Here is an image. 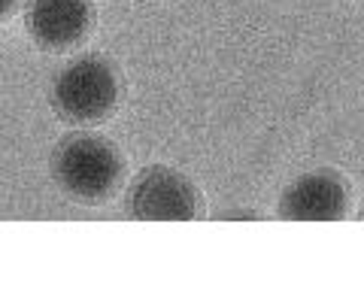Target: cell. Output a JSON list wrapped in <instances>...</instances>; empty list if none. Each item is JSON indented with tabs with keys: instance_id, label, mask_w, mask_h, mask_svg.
Returning a JSON list of instances; mask_svg holds the SVG:
<instances>
[{
	"instance_id": "6da1fadb",
	"label": "cell",
	"mask_w": 364,
	"mask_h": 282,
	"mask_svg": "<svg viewBox=\"0 0 364 282\" xmlns=\"http://www.w3.org/2000/svg\"><path fill=\"white\" fill-rule=\"evenodd\" d=\"M52 176L73 204L100 207L119 195L124 183V158L112 140L79 131L58 143L52 155Z\"/></svg>"
},
{
	"instance_id": "7a4b0ae2",
	"label": "cell",
	"mask_w": 364,
	"mask_h": 282,
	"mask_svg": "<svg viewBox=\"0 0 364 282\" xmlns=\"http://www.w3.org/2000/svg\"><path fill=\"white\" fill-rule=\"evenodd\" d=\"M119 104V73L100 55H79L52 82V107L70 125H97Z\"/></svg>"
},
{
	"instance_id": "3957f363",
	"label": "cell",
	"mask_w": 364,
	"mask_h": 282,
	"mask_svg": "<svg viewBox=\"0 0 364 282\" xmlns=\"http://www.w3.org/2000/svg\"><path fill=\"white\" fill-rule=\"evenodd\" d=\"M124 212L134 222H195L203 216V197L188 176L152 164L134 176Z\"/></svg>"
},
{
	"instance_id": "277c9868",
	"label": "cell",
	"mask_w": 364,
	"mask_h": 282,
	"mask_svg": "<svg viewBox=\"0 0 364 282\" xmlns=\"http://www.w3.org/2000/svg\"><path fill=\"white\" fill-rule=\"evenodd\" d=\"M352 210V188L337 170H310L282 191L277 216L282 222H343Z\"/></svg>"
},
{
	"instance_id": "5b68a950",
	"label": "cell",
	"mask_w": 364,
	"mask_h": 282,
	"mask_svg": "<svg viewBox=\"0 0 364 282\" xmlns=\"http://www.w3.org/2000/svg\"><path fill=\"white\" fill-rule=\"evenodd\" d=\"M91 21V0H28L25 6V28L46 52H73L82 46Z\"/></svg>"
},
{
	"instance_id": "8992f818",
	"label": "cell",
	"mask_w": 364,
	"mask_h": 282,
	"mask_svg": "<svg viewBox=\"0 0 364 282\" xmlns=\"http://www.w3.org/2000/svg\"><path fill=\"white\" fill-rule=\"evenodd\" d=\"M16 6H18V0H0V21H6L9 16H13Z\"/></svg>"
}]
</instances>
